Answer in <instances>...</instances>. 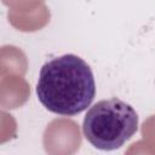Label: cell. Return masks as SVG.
<instances>
[{
	"label": "cell",
	"mask_w": 155,
	"mask_h": 155,
	"mask_svg": "<svg viewBox=\"0 0 155 155\" xmlns=\"http://www.w3.org/2000/svg\"><path fill=\"white\" fill-rule=\"evenodd\" d=\"M138 130V114L128 103L109 98L92 105L84 117L85 138L97 149L121 148Z\"/></svg>",
	"instance_id": "7a4b0ae2"
},
{
	"label": "cell",
	"mask_w": 155,
	"mask_h": 155,
	"mask_svg": "<svg viewBox=\"0 0 155 155\" xmlns=\"http://www.w3.org/2000/svg\"><path fill=\"white\" fill-rule=\"evenodd\" d=\"M36 94L50 111L74 116L91 105L96 82L90 65L75 54H63L46 62L39 73Z\"/></svg>",
	"instance_id": "6da1fadb"
}]
</instances>
